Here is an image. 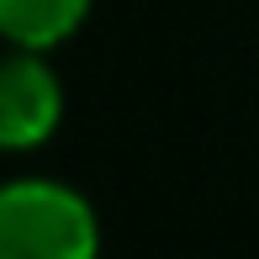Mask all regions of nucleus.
<instances>
[{"mask_svg": "<svg viewBox=\"0 0 259 259\" xmlns=\"http://www.w3.org/2000/svg\"><path fill=\"white\" fill-rule=\"evenodd\" d=\"M0 259H101V217L64 180L0 185Z\"/></svg>", "mask_w": 259, "mask_h": 259, "instance_id": "1", "label": "nucleus"}, {"mask_svg": "<svg viewBox=\"0 0 259 259\" xmlns=\"http://www.w3.org/2000/svg\"><path fill=\"white\" fill-rule=\"evenodd\" d=\"M64 122V85L48 53L11 48L0 58V154H32Z\"/></svg>", "mask_w": 259, "mask_h": 259, "instance_id": "2", "label": "nucleus"}, {"mask_svg": "<svg viewBox=\"0 0 259 259\" xmlns=\"http://www.w3.org/2000/svg\"><path fill=\"white\" fill-rule=\"evenodd\" d=\"M96 0H0V42L53 53L85 27Z\"/></svg>", "mask_w": 259, "mask_h": 259, "instance_id": "3", "label": "nucleus"}]
</instances>
